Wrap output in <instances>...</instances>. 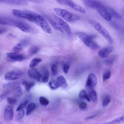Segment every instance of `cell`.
Instances as JSON below:
<instances>
[{
	"instance_id": "6da1fadb",
	"label": "cell",
	"mask_w": 124,
	"mask_h": 124,
	"mask_svg": "<svg viewBox=\"0 0 124 124\" xmlns=\"http://www.w3.org/2000/svg\"><path fill=\"white\" fill-rule=\"evenodd\" d=\"M88 22L109 43H112L113 42V39L109 32L100 23L93 19L89 20L88 21Z\"/></svg>"
},
{
	"instance_id": "7a4b0ae2",
	"label": "cell",
	"mask_w": 124,
	"mask_h": 124,
	"mask_svg": "<svg viewBox=\"0 0 124 124\" xmlns=\"http://www.w3.org/2000/svg\"><path fill=\"white\" fill-rule=\"evenodd\" d=\"M54 10L58 15L66 21L72 22L79 20L80 17L77 15L72 13L66 10L60 8H55Z\"/></svg>"
},
{
	"instance_id": "3957f363",
	"label": "cell",
	"mask_w": 124,
	"mask_h": 124,
	"mask_svg": "<svg viewBox=\"0 0 124 124\" xmlns=\"http://www.w3.org/2000/svg\"><path fill=\"white\" fill-rule=\"evenodd\" d=\"M7 24L14 25L26 33L35 32L34 28L27 23L22 21L9 20L5 21Z\"/></svg>"
},
{
	"instance_id": "277c9868",
	"label": "cell",
	"mask_w": 124,
	"mask_h": 124,
	"mask_svg": "<svg viewBox=\"0 0 124 124\" xmlns=\"http://www.w3.org/2000/svg\"><path fill=\"white\" fill-rule=\"evenodd\" d=\"M13 14L15 16L26 19L32 22L36 15V13L27 10H22L13 9L12 11Z\"/></svg>"
},
{
	"instance_id": "5b68a950",
	"label": "cell",
	"mask_w": 124,
	"mask_h": 124,
	"mask_svg": "<svg viewBox=\"0 0 124 124\" xmlns=\"http://www.w3.org/2000/svg\"><path fill=\"white\" fill-rule=\"evenodd\" d=\"M96 9L99 14L104 19L108 22L111 21L112 17L104 6L102 4Z\"/></svg>"
},
{
	"instance_id": "8992f818",
	"label": "cell",
	"mask_w": 124,
	"mask_h": 124,
	"mask_svg": "<svg viewBox=\"0 0 124 124\" xmlns=\"http://www.w3.org/2000/svg\"><path fill=\"white\" fill-rule=\"evenodd\" d=\"M6 55L7 60L10 62L21 61L25 59V57L23 55L15 53H8Z\"/></svg>"
},
{
	"instance_id": "52a82bcc",
	"label": "cell",
	"mask_w": 124,
	"mask_h": 124,
	"mask_svg": "<svg viewBox=\"0 0 124 124\" xmlns=\"http://www.w3.org/2000/svg\"><path fill=\"white\" fill-rule=\"evenodd\" d=\"M22 72L19 71H11L5 75L4 79L7 80H13L18 79L22 77Z\"/></svg>"
},
{
	"instance_id": "ba28073f",
	"label": "cell",
	"mask_w": 124,
	"mask_h": 124,
	"mask_svg": "<svg viewBox=\"0 0 124 124\" xmlns=\"http://www.w3.org/2000/svg\"><path fill=\"white\" fill-rule=\"evenodd\" d=\"M37 24L46 33L49 34L51 33L52 31L50 27L44 17L40 15H39V19Z\"/></svg>"
},
{
	"instance_id": "9c48e42d",
	"label": "cell",
	"mask_w": 124,
	"mask_h": 124,
	"mask_svg": "<svg viewBox=\"0 0 124 124\" xmlns=\"http://www.w3.org/2000/svg\"><path fill=\"white\" fill-rule=\"evenodd\" d=\"M13 107L12 106L7 105L4 111V118L5 120L9 121L12 120L14 116Z\"/></svg>"
},
{
	"instance_id": "30bf717a",
	"label": "cell",
	"mask_w": 124,
	"mask_h": 124,
	"mask_svg": "<svg viewBox=\"0 0 124 124\" xmlns=\"http://www.w3.org/2000/svg\"><path fill=\"white\" fill-rule=\"evenodd\" d=\"M97 83V78L95 75L93 73L89 74L86 80V87L89 89L93 88L96 86Z\"/></svg>"
},
{
	"instance_id": "8fae6325",
	"label": "cell",
	"mask_w": 124,
	"mask_h": 124,
	"mask_svg": "<svg viewBox=\"0 0 124 124\" xmlns=\"http://www.w3.org/2000/svg\"><path fill=\"white\" fill-rule=\"evenodd\" d=\"M28 74L30 78L39 82H42L41 74L36 69L32 68L29 69Z\"/></svg>"
},
{
	"instance_id": "7c38bea8",
	"label": "cell",
	"mask_w": 124,
	"mask_h": 124,
	"mask_svg": "<svg viewBox=\"0 0 124 124\" xmlns=\"http://www.w3.org/2000/svg\"><path fill=\"white\" fill-rule=\"evenodd\" d=\"M79 37L80 40L90 49L97 50L100 48L99 45L92 40L87 39L81 36H79Z\"/></svg>"
},
{
	"instance_id": "4fadbf2b",
	"label": "cell",
	"mask_w": 124,
	"mask_h": 124,
	"mask_svg": "<svg viewBox=\"0 0 124 124\" xmlns=\"http://www.w3.org/2000/svg\"><path fill=\"white\" fill-rule=\"evenodd\" d=\"M29 41L27 39H23L16 44L13 48V51L17 53L26 47L29 43Z\"/></svg>"
},
{
	"instance_id": "5bb4252c",
	"label": "cell",
	"mask_w": 124,
	"mask_h": 124,
	"mask_svg": "<svg viewBox=\"0 0 124 124\" xmlns=\"http://www.w3.org/2000/svg\"><path fill=\"white\" fill-rule=\"evenodd\" d=\"M55 18L57 22L61 27L65 31L68 35H70L71 34V31L70 27L68 24L60 17L56 16Z\"/></svg>"
},
{
	"instance_id": "9a60e30c",
	"label": "cell",
	"mask_w": 124,
	"mask_h": 124,
	"mask_svg": "<svg viewBox=\"0 0 124 124\" xmlns=\"http://www.w3.org/2000/svg\"><path fill=\"white\" fill-rule=\"evenodd\" d=\"M113 49L112 47H105L100 50L98 52L99 56L102 58L107 57Z\"/></svg>"
},
{
	"instance_id": "2e32d148",
	"label": "cell",
	"mask_w": 124,
	"mask_h": 124,
	"mask_svg": "<svg viewBox=\"0 0 124 124\" xmlns=\"http://www.w3.org/2000/svg\"><path fill=\"white\" fill-rule=\"evenodd\" d=\"M68 5L75 10L84 14L86 13L85 9L82 7L71 0H68Z\"/></svg>"
},
{
	"instance_id": "e0dca14e",
	"label": "cell",
	"mask_w": 124,
	"mask_h": 124,
	"mask_svg": "<svg viewBox=\"0 0 124 124\" xmlns=\"http://www.w3.org/2000/svg\"><path fill=\"white\" fill-rule=\"evenodd\" d=\"M83 3L86 6L96 9L102 4L99 1L95 0H83Z\"/></svg>"
},
{
	"instance_id": "ac0fdd59",
	"label": "cell",
	"mask_w": 124,
	"mask_h": 124,
	"mask_svg": "<svg viewBox=\"0 0 124 124\" xmlns=\"http://www.w3.org/2000/svg\"><path fill=\"white\" fill-rule=\"evenodd\" d=\"M105 6L112 17L118 19H122L121 16L113 8L107 6Z\"/></svg>"
},
{
	"instance_id": "d6986e66",
	"label": "cell",
	"mask_w": 124,
	"mask_h": 124,
	"mask_svg": "<svg viewBox=\"0 0 124 124\" xmlns=\"http://www.w3.org/2000/svg\"><path fill=\"white\" fill-rule=\"evenodd\" d=\"M59 87L61 86L63 88H67L68 86V85L66 80L64 77L62 75L58 76L56 80Z\"/></svg>"
},
{
	"instance_id": "ffe728a7",
	"label": "cell",
	"mask_w": 124,
	"mask_h": 124,
	"mask_svg": "<svg viewBox=\"0 0 124 124\" xmlns=\"http://www.w3.org/2000/svg\"><path fill=\"white\" fill-rule=\"evenodd\" d=\"M124 115H123L110 122L104 123L101 124H118L124 122Z\"/></svg>"
},
{
	"instance_id": "44dd1931",
	"label": "cell",
	"mask_w": 124,
	"mask_h": 124,
	"mask_svg": "<svg viewBox=\"0 0 124 124\" xmlns=\"http://www.w3.org/2000/svg\"><path fill=\"white\" fill-rule=\"evenodd\" d=\"M89 96L92 101L95 102L97 100V95L95 91L93 88H89Z\"/></svg>"
},
{
	"instance_id": "7402d4cb",
	"label": "cell",
	"mask_w": 124,
	"mask_h": 124,
	"mask_svg": "<svg viewBox=\"0 0 124 124\" xmlns=\"http://www.w3.org/2000/svg\"><path fill=\"white\" fill-rule=\"evenodd\" d=\"M49 20L50 23L54 28L62 32H64L62 28L58 23L51 19H49Z\"/></svg>"
},
{
	"instance_id": "603a6c76",
	"label": "cell",
	"mask_w": 124,
	"mask_h": 124,
	"mask_svg": "<svg viewBox=\"0 0 124 124\" xmlns=\"http://www.w3.org/2000/svg\"><path fill=\"white\" fill-rule=\"evenodd\" d=\"M36 104L34 103H31L27 106L26 110L27 115H30L36 107Z\"/></svg>"
},
{
	"instance_id": "cb8c5ba5",
	"label": "cell",
	"mask_w": 124,
	"mask_h": 124,
	"mask_svg": "<svg viewBox=\"0 0 124 124\" xmlns=\"http://www.w3.org/2000/svg\"><path fill=\"white\" fill-rule=\"evenodd\" d=\"M79 96V98L82 99H85L88 102H90V99L84 90H82L80 92Z\"/></svg>"
},
{
	"instance_id": "d4e9b609",
	"label": "cell",
	"mask_w": 124,
	"mask_h": 124,
	"mask_svg": "<svg viewBox=\"0 0 124 124\" xmlns=\"http://www.w3.org/2000/svg\"><path fill=\"white\" fill-rule=\"evenodd\" d=\"M42 61V60L40 58H34L31 61L29 64V67L31 68L36 66Z\"/></svg>"
},
{
	"instance_id": "484cf974",
	"label": "cell",
	"mask_w": 124,
	"mask_h": 124,
	"mask_svg": "<svg viewBox=\"0 0 124 124\" xmlns=\"http://www.w3.org/2000/svg\"><path fill=\"white\" fill-rule=\"evenodd\" d=\"M26 90L29 92L31 89L34 85L35 83L33 82H28L26 81H24L22 83Z\"/></svg>"
},
{
	"instance_id": "4316f807",
	"label": "cell",
	"mask_w": 124,
	"mask_h": 124,
	"mask_svg": "<svg viewBox=\"0 0 124 124\" xmlns=\"http://www.w3.org/2000/svg\"><path fill=\"white\" fill-rule=\"evenodd\" d=\"M50 88L52 90H55L58 88L59 86L56 80H53L48 83Z\"/></svg>"
},
{
	"instance_id": "83f0119b",
	"label": "cell",
	"mask_w": 124,
	"mask_h": 124,
	"mask_svg": "<svg viewBox=\"0 0 124 124\" xmlns=\"http://www.w3.org/2000/svg\"><path fill=\"white\" fill-rule=\"evenodd\" d=\"M77 34L79 36H82L87 39L92 40L96 37V35H95L88 34L84 33L78 32L77 33Z\"/></svg>"
},
{
	"instance_id": "f1b7e54d",
	"label": "cell",
	"mask_w": 124,
	"mask_h": 124,
	"mask_svg": "<svg viewBox=\"0 0 124 124\" xmlns=\"http://www.w3.org/2000/svg\"><path fill=\"white\" fill-rule=\"evenodd\" d=\"M39 47L36 46H31L29 49V53L30 55H32L37 53L39 50Z\"/></svg>"
},
{
	"instance_id": "f546056e",
	"label": "cell",
	"mask_w": 124,
	"mask_h": 124,
	"mask_svg": "<svg viewBox=\"0 0 124 124\" xmlns=\"http://www.w3.org/2000/svg\"><path fill=\"white\" fill-rule=\"evenodd\" d=\"M42 82L44 83H46L47 82L49 79V73L47 70H46L41 75Z\"/></svg>"
},
{
	"instance_id": "4dcf8cb0",
	"label": "cell",
	"mask_w": 124,
	"mask_h": 124,
	"mask_svg": "<svg viewBox=\"0 0 124 124\" xmlns=\"http://www.w3.org/2000/svg\"><path fill=\"white\" fill-rule=\"evenodd\" d=\"M28 102V101L27 100H25L21 102L17 108L16 111H18L25 108Z\"/></svg>"
},
{
	"instance_id": "1f68e13d",
	"label": "cell",
	"mask_w": 124,
	"mask_h": 124,
	"mask_svg": "<svg viewBox=\"0 0 124 124\" xmlns=\"http://www.w3.org/2000/svg\"><path fill=\"white\" fill-rule=\"evenodd\" d=\"M7 101L9 105L12 106L16 103L17 100L15 98L13 97H7Z\"/></svg>"
},
{
	"instance_id": "d6a6232c",
	"label": "cell",
	"mask_w": 124,
	"mask_h": 124,
	"mask_svg": "<svg viewBox=\"0 0 124 124\" xmlns=\"http://www.w3.org/2000/svg\"><path fill=\"white\" fill-rule=\"evenodd\" d=\"M110 101V99L109 96H106L103 99L102 101V106L104 107L107 106Z\"/></svg>"
},
{
	"instance_id": "836d02e7",
	"label": "cell",
	"mask_w": 124,
	"mask_h": 124,
	"mask_svg": "<svg viewBox=\"0 0 124 124\" xmlns=\"http://www.w3.org/2000/svg\"><path fill=\"white\" fill-rule=\"evenodd\" d=\"M39 101L40 104L43 106H46L48 105L49 103V101L43 96H41L40 97Z\"/></svg>"
},
{
	"instance_id": "e575fe53",
	"label": "cell",
	"mask_w": 124,
	"mask_h": 124,
	"mask_svg": "<svg viewBox=\"0 0 124 124\" xmlns=\"http://www.w3.org/2000/svg\"><path fill=\"white\" fill-rule=\"evenodd\" d=\"M111 73L109 71H105L103 74L102 78L103 82H104L106 80L109 79Z\"/></svg>"
},
{
	"instance_id": "d590c367",
	"label": "cell",
	"mask_w": 124,
	"mask_h": 124,
	"mask_svg": "<svg viewBox=\"0 0 124 124\" xmlns=\"http://www.w3.org/2000/svg\"><path fill=\"white\" fill-rule=\"evenodd\" d=\"M18 111L17 118V120H19L22 119L24 116L25 113L23 109Z\"/></svg>"
},
{
	"instance_id": "8d00e7d4",
	"label": "cell",
	"mask_w": 124,
	"mask_h": 124,
	"mask_svg": "<svg viewBox=\"0 0 124 124\" xmlns=\"http://www.w3.org/2000/svg\"><path fill=\"white\" fill-rule=\"evenodd\" d=\"M52 72L54 75H55L57 72V68L56 65L55 64H53L51 68Z\"/></svg>"
},
{
	"instance_id": "74e56055",
	"label": "cell",
	"mask_w": 124,
	"mask_h": 124,
	"mask_svg": "<svg viewBox=\"0 0 124 124\" xmlns=\"http://www.w3.org/2000/svg\"><path fill=\"white\" fill-rule=\"evenodd\" d=\"M69 68V64L68 63H66L63 65V70L64 72L66 73L68 72Z\"/></svg>"
},
{
	"instance_id": "f35d334b",
	"label": "cell",
	"mask_w": 124,
	"mask_h": 124,
	"mask_svg": "<svg viewBox=\"0 0 124 124\" xmlns=\"http://www.w3.org/2000/svg\"><path fill=\"white\" fill-rule=\"evenodd\" d=\"M16 92L17 94L19 96L23 94L21 88L19 86H17L16 88Z\"/></svg>"
},
{
	"instance_id": "ab89813d",
	"label": "cell",
	"mask_w": 124,
	"mask_h": 124,
	"mask_svg": "<svg viewBox=\"0 0 124 124\" xmlns=\"http://www.w3.org/2000/svg\"><path fill=\"white\" fill-rule=\"evenodd\" d=\"M79 107L82 110H86L87 108V105L86 103L85 102H82L79 105Z\"/></svg>"
},
{
	"instance_id": "60d3db41",
	"label": "cell",
	"mask_w": 124,
	"mask_h": 124,
	"mask_svg": "<svg viewBox=\"0 0 124 124\" xmlns=\"http://www.w3.org/2000/svg\"><path fill=\"white\" fill-rule=\"evenodd\" d=\"M68 0H57V1L59 4L62 5H68Z\"/></svg>"
},
{
	"instance_id": "b9f144b4",
	"label": "cell",
	"mask_w": 124,
	"mask_h": 124,
	"mask_svg": "<svg viewBox=\"0 0 124 124\" xmlns=\"http://www.w3.org/2000/svg\"><path fill=\"white\" fill-rule=\"evenodd\" d=\"M7 94V93H3L0 95V102H1L6 97Z\"/></svg>"
},
{
	"instance_id": "7bdbcfd3",
	"label": "cell",
	"mask_w": 124,
	"mask_h": 124,
	"mask_svg": "<svg viewBox=\"0 0 124 124\" xmlns=\"http://www.w3.org/2000/svg\"><path fill=\"white\" fill-rule=\"evenodd\" d=\"M28 1H30L32 2H34L35 3H42L43 1V0H31Z\"/></svg>"
},
{
	"instance_id": "ee69618b",
	"label": "cell",
	"mask_w": 124,
	"mask_h": 124,
	"mask_svg": "<svg viewBox=\"0 0 124 124\" xmlns=\"http://www.w3.org/2000/svg\"><path fill=\"white\" fill-rule=\"evenodd\" d=\"M97 115H95L93 116H88L85 118V120H88L94 118Z\"/></svg>"
},
{
	"instance_id": "f6af8a7d",
	"label": "cell",
	"mask_w": 124,
	"mask_h": 124,
	"mask_svg": "<svg viewBox=\"0 0 124 124\" xmlns=\"http://www.w3.org/2000/svg\"><path fill=\"white\" fill-rule=\"evenodd\" d=\"M6 30L4 28H0V34H2L5 32Z\"/></svg>"
},
{
	"instance_id": "bcb514c9",
	"label": "cell",
	"mask_w": 124,
	"mask_h": 124,
	"mask_svg": "<svg viewBox=\"0 0 124 124\" xmlns=\"http://www.w3.org/2000/svg\"><path fill=\"white\" fill-rule=\"evenodd\" d=\"M7 24L4 20L0 18V25H6Z\"/></svg>"
}]
</instances>
